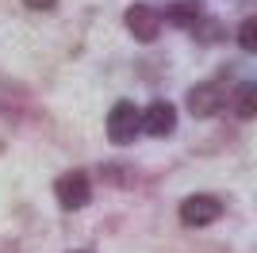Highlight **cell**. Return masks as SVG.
Masks as SVG:
<instances>
[{
	"label": "cell",
	"instance_id": "cell-1",
	"mask_svg": "<svg viewBox=\"0 0 257 253\" xmlns=\"http://www.w3.org/2000/svg\"><path fill=\"white\" fill-rule=\"evenodd\" d=\"M142 131V111L135 104H115L111 107V115H107V138L115 142V146H127V142H135V135Z\"/></svg>",
	"mask_w": 257,
	"mask_h": 253
},
{
	"label": "cell",
	"instance_id": "cell-2",
	"mask_svg": "<svg viewBox=\"0 0 257 253\" xmlns=\"http://www.w3.org/2000/svg\"><path fill=\"white\" fill-rule=\"evenodd\" d=\"M54 192H58V203H62L65 211H77V207H85V203L92 200V184H88V177L81 173V169H73V173L58 177Z\"/></svg>",
	"mask_w": 257,
	"mask_h": 253
},
{
	"label": "cell",
	"instance_id": "cell-3",
	"mask_svg": "<svg viewBox=\"0 0 257 253\" xmlns=\"http://www.w3.org/2000/svg\"><path fill=\"white\" fill-rule=\"evenodd\" d=\"M127 31L139 42H154L161 35V12L150 4H131L127 8Z\"/></svg>",
	"mask_w": 257,
	"mask_h": 253
},
{
	"label": "cell",
	"instance_id": "cell-4",
	"mask_svg": "<svg viewBox=\"0 0 257 253\" xmlns=\"http://www.w3.org/2000/svg\"><path fill=\"white\" fill-rule=\"evenodd\" d=\"M223 215V203L215 200V196H188L181 203V222L184 226H207Z\"/></svg>",
	"mask_w": 257,
	"mask_h": 253
},
{
	"label": "cell",
	"instance_id": "cell-5",
	"mask_svg": "<svg viewBox=\"0 0 257 253\" xmlns=\"http://www.w3.org/2000/svg\"><path fill=\"white\" fill-rule=\"evenodd\" d=\"M142 126H146V131H150L154 138L173 135V126H177V107H173V104H165V100L150 104L146 111H142Z\"/></svg>",
	"mask_w": 257,
	"mask_h": 253
},
{
	"label": "cell",
	"instance_id": "cell-6",
	"mask_svg": "<svg viewBox=\"0 0 257 253\" xmlns=\"http://www.w3.org/2000/svg\"><path fill=\"white\" fill-rule=\"evenodd\" d=\"M219 107H223V88H219V84H196L192 92H188V111H192L196 119L215 115Z\"/></svg>",
	"mask_w": 257,
	"mask_h": 253
},
{
	"label": "cell",
	"instance_id": "cell-7",
	"mask_svg": "<svg viewBox=\"0 0 257 253\" xmlns=\"http://www.w3.org/2000/svg\"><path fill=\"white\" fill-rule=\"evenodd\" d=\"M165 20L177 23V27H192V31H196V23L204 20V12H200V4H196V0H177V4H169V8H165Z\"/></svg>",
	"mask_w": 257,
	"mask_h": 253
},
{
	"label": "cell",
	"instance_id": "cell-8",
	"mask_svg": "<svg viewBox=\"0 0 257 253\" xmlns=\"http://www.w3.org/2000/svg\"><path fill=\"white\" fill-rule=\"evenodd\" d=\"M234 111L242 119H253L257 115V84H242L234 96Z\"/></svg>",
	"mask_w": 257,
	"mask_h": 253
},
{
	"label": "cell",
	"instance_id": "cell-9",
	"mask_svg": "<svg viewBox=\"0 0 257 253\" xmlns=\"http://www.w3.org/2000/svg\"><path fill=\"white\" fill-rule=\"evenodd\" d=\"M238 46L242 50H257V20H246L238 27Z\"/></svg>",
	"mask_w": 257,
	"mask_h": 253
},
{
	"label": "cell",
	"instance_id": "cell-10",
	"mask_svg": "<svg viewBox=\"0 0 257 253\" xmlns=\"http://www.w3.org/2000/svg\"><path fill=\"white\" fill-rule=\"evenodd\" d=\"M23 4H27L31 12H50L54 4H58V0H23Z\"/></svg>",
	"mask_w": 257,
	"mask_h": 253
},
{
	"label": "cell",
	"instance_id": "cell-11",
	"mask_svg": "<svg viewBox=\"0 0 257 253\" xmlns=\"http://www.w3.org/2000/svg\"><path fill=\"white\" fill-rule=\"evenodd\" d=\"M204 42H215L219 39V23H204V35H200Z\"/></svg>",
	"mask_w": 257,
	"mask_h": 253
},
{
	"label": "cell",
	"instance_id": "cell-12",
	"mask_svg": "<svg viewBox=\"0 0 257 253\" xmlns=\"http://www.w3.org/2000/svg\"><path fill=\"white\" fill-rule=\"evenodd\" d=\"M77 253H85V249H77Z\"/></svg>",
	"mask_w": 257,
	"mask_h": 253
}]
</instances>
